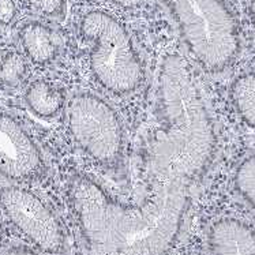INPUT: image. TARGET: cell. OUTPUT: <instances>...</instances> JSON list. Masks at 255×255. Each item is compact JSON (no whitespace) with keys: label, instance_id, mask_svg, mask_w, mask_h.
<instances>
[{"label":"cell","instance_id":"obj_15","mask_svg":"<svg viewBox=\"0 0 255 255\" xmlns=\"http://www.w3.org/2000/svg\"><path fill=\"white\" fill-rule=\"evenodd\" d=\"M18 14L15 0H0V23L10 25Z\"/></svg>","mask_w":255,"mask_h":255},{"label":"cell","instance_id":"obj_16","mask_svg":"<svg viewBox=\"0 0 255 255\" xmlns=\"http://www.w3.org/2000/svg\"><path fill=\"white\" fill-rule=\"evenodd\" d=\"M107 1H111L114 4L125 7V8H132V7H136V5L141 4L143 0H107Z\"/></svg>","mask_w":255,"mask_h":255},{"label":"cell","instance_id":"obj_2","mask_svg":"<svg viewBox=\"0 0 255 255\" xmlns=\"http://www.w3.org/2000/svg\"><path fill=\"white\" fill-rule=\"evenodd\" d=\"M162 128L147 150L153 179L184 180L202 175L216 150V134L187 62L179 55L164 59L158 75Z\"/></svg>","mask_w":255,"mask_h":255},{"label":"cell","instance_id":"obj_1","mask_svg":"<svg viewBox=\"0 0 255 255\" xmlns=\"http://www.w3.org/2000/svg\"><path fill=\"white\" fill-rule=\"evenodd\" d=\"M70 199L92 255H167L182 229L188 190L184 180L156 179L149 197L132 206L77 176Z\"/></svg>","mask_w":255,"mask_h":255},{"label":"cell","instance_id":"obj_11","mask_svg":"<svg viewBox=\"0 0 255 255\" xmlns=\"http://www.w3.org/2000/svg\"><path fill=\"white\" fill-rule=\"evenodd\" d=\"M231 97L235 110L243 122L255 128V73L243 74L235 79Z\"/></svg>","mask_w":255,"mask_h":255},{"label":"cell","instance_id":"obj_4","mask_svg":"<svg viewBox=\"0 0 255 255\" xmlns=\"http://www.w3.org/2000/svg\"><path fill=\"white\" fill-rule=\"evenodd\" d=\"M81 33L90 44L92 74L105 90L123 96L141 86V60L128 31L115 16L90 11L81 21Z\"/></svg>","mask_w":255,"mask_h":255},{"label":"cell","instance_id":"obj_3","mask_svg":"<svg viewBox=\"0 0 255 255\" xmlns=\"http://www.w3.org/2000/svg\"><path fill=\"white\" fill-rule=\"evenodd\" d=\"M175 18L184 44L201 67L223 71L240 48L238 23L223 0H162Z\"/></svg>","mask_w":255,"mask_h":255},{"label":"cell","instance_id":"obj_19","mask_svg":"<svg viewBox=\"0 0 255 255\" xmlns=\"http://www.w3.org/2000/svg\"><path fill=\"white\" fill-rule=\"evenodd\" d=\"M0 245H1V225H0Z\"/></svg>","mask_w":255,"mask_h":255},{"label":"cell","instance_id":"obj_9","mask_svg":"<svg viewBox=\"0 0 255 255\" xmlns=\"http://www.w3.org/2000/svg\"><path fill=\"white\" fill-rule=\"evenodd\" d=\"M22 49L33 63L45 64L53 60L57 45L52 30L40 22H29L19 31Z\"/></svg>","mask_w":255,"mask_h":255},{"label":"cell","instance_id":"obj_14","mask_svg":"<svg viewBox=\"0 0 255 255\" xmlns=\"http://www.w3.org/2000/svg\"><path fill=\"white\" fill-rule=\"evenodd\" d=\"M27 3L45 15H55L60 11L62 0H26Z\"/></svg>","mask_w":255,"mask_h":255},{"label":"cell","instance_id":"obj_5","mask_svg":"<svg viewBox=\"0 0 255 255\" xmlns=\"http://www.w3.org/2000/svg\"><path fill=\"white\" fill-rule=\"evenodd\" d=\"M75 142L103 165H115L123 150V128L116 111L94 94H77L67 110Z\"/></svg>","mask_w":255,"mask_h":255},{"label":"cell","instance_id":"obj_17","mask_svg":"<svg viewBox=\"0 0 255 255\" xmlns=\"http://www.w3.org/2000/svg\"><path fill=\"white\" fill-rule=\"evenodd\" d=\"M5 255H37L34 251L29 250L26 247H16V249H12Z\"/></svg>","mask_w":255,"mask_h":255},{"label":"cell","instance_id":"obj_6","mask_svg":"<svg viewBox=\"0 0 255 255\" xmlns=\"http://www.w3.org/2000/svg\"><path fill=\"white\" fill-rule=\"evenodd\" d=\"M0 206L16 228L45 253L62 250L64 235L53 213L37 195L21 187L0 190Z\"/></svg>","mask_w":255,"mask_h":255},{"label":"cell","instance_id":"obj_8","mask_svg":"<svg viewBox=\"0 0 255 255\" xmlns=\"http://www.w3.org/2000/svg\"><path fill=\"white\" fill-rule=\"evenodd\" d=\"M210 255H255V231L236 219H221L209 231Z\"/></svg>","mask_w":255,"mask_h":255},{"label":"cell","instance_id":"obj_13","mask_svg":"<svg viewBox=\"0 0 255 255\" xmlns=\"http://www.w3.org/2000/svg\"><path fill=\"white\" fill-rule=\"evenodd\" d=\"M27 63L19 53H8L0 63V81L8 86H16L26 77Z\"/></svg>","mask_w":255,"mask_h":255},{"label":"cell","instance_id":"obj_10","mask_svg":"<svg viewBox=\"0 0 255 255\" xmlns=\"http://www.w3.org/2000/svg\"><path fill=\"white\" fill-rule=\"evenodd\" d=\"M25 100L29 110L34 115L40 118H53L62 111L64 94L53 85L38 81L27 88Z\"/></svg>","mask_w":255,"mask_h":255},{"label":"cell","instance_id":"obj_18","mask_svg":"<svg viewBox=\"0 0 255 255\" xmlns=\"http://www.w3.org/2000/svg\"><path fill=\"white\" fill-rule=\"evenodd\" d=\"M250 16H251V22L255 27V0H251L250 4Z\"/></svg>","mask_w":255,"mask_h":255},{"label":"cell","instance_id":"obj_12","mask_svg":"<svg viewBox=\"0 0 255 255\" xmlns=\"http://www.w3.org/2000/svg\"><path fill=\"white\" fill-rule=\"evenodd\" d=\"M235 188L255 210V154L242 161L235 173Z\"/></svg>","mask_w":255,"mask_h":255},{"label":"cell","instance_id":"obj_7","mask_svg":"<svg viewBox=\"0 0 255 255\" xmlns=\"http://www.w3.org/2000/svg\"><path fill=\"white\" fill-rule=\"evenodd\" d=\"M41 169V154L30 135L11 116L0 114V175L27 180Z\"/></svg>","mask_w":255,"mask_h":255}]
</instances>
